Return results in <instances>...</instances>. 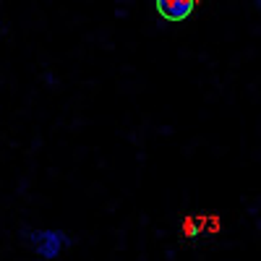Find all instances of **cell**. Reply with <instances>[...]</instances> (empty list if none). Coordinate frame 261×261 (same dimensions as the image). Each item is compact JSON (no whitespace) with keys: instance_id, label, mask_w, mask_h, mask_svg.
I'll return each instance as SVG.
<instances>
[{"instance_id":"7a4b0ae2","label":"cell","mask_w":261,"mask_h":261,"mask_svg":"<svg viewBox=\"0 0 261 261\" xmlns=\"http://www.w3.org/2000/svg\"><path fill=\"white\" fill-rule=\"evenodd\" d=\"M60 232H34V246H37V251L45 256V258H53V256H58V251H60Z\"/></svg>"},{"instance_id":"6da1fadb","label":"cell","mask_w":261,"mask_h":261,"mask_svg":"<svg viewBox=\"0 0 261 261\" xmlns=\"http://www.w3.org/2000/svg\"><path fill=\"white\" fill-rule=\"evenodd\" d=\"M157 13L167 21H183L193 13L196 0H154Z\"/></svg>"}]
</instances>
